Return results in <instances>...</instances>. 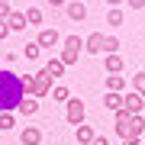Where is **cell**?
<instances>
[{"label": "cell", "mask_w": 145, "mask_h": 145, "mask_svg": "<svg viewBox=\"0 0 145 145\" xmlns=\"http://www.w3.org/2000/svg\"><path fill=\"white\" fill-rule=\"evenodd\" d=\"M26 26H42V10L39 7H29L26 10Z\"/></svg>", "instance_id": "19"}, {"label": "cell", "mask_w": 145, "mask_h": 145, "mask_svg": "<svg viewBox=\"0 0 145 145\" xmlns=\"http://www.w3.org/2000/svg\"><path fill=\"white\" fill-rule=\"evenodd\" d=\"M48 3H52V7H65L68 0H48Z\"/></svg>", "instance_id": "32"}, {"label": "cell", "mask_w": 145, "mask_h": 145, "mask_svg": "<svg viewBox=\"0 0 145 145\" xmlns=\"http://www.w3.org/2000/svg\"><path fill=\"white\" fill-rule=\"evenodd\" d=\"M48 93H52V78H48V74H45V68H42V71L32 74V93H29V97L42 100V97H48Z\"/></svg>", "instance_id": "2"}, {"label": "cell", "mask_w": 145, "mask_h": 145, "mask_svg": "<svg viewBox=\"0 0 145 145\" xmlns=\"http://www.w3.org/2000/svg\"><path fill=\"white\" fill-rule=\"evenodd\" d=\"M7 36H10V26H7V23H0V42H3Z\"/></svg>", "instance_id": "29"}, {"label": "cell", "mask_w": 145, "mask_h": 145, "mask_svg": "<svg viewBox=\"0 0 145 145\" xmlns=\"http://www.w3.org/2000/svg\"><path fill=\"white\" fill-rule=\"evenodd\" d=\"M142 132H145V119H142V116H132L129 126H126V135H123V139H142Z\"/></svg>", "instance_id": "9"}, {"label": "cell", "mask_w": 145, "mask_h": 145, "mask_svg": "<svg viewBox=\"0 0 145 145\" xmlns=\"http://www.w3.org/2000/svg\"><path fill=\"white\" fill-rule=\"evenodd\" d=\"M123 145H139V139H123Z\"/></svg>", "instance_id": "33"}, {"label": "cell", "mask_w": 145, "mask_h": 145, "mask_svg": "<svg viewBox=\"0 0 145 145\" xmlns=\"http://www.w3.org/2000/svg\"><path fill=\"white\" fill-rule=\"evenodd\" d=\"M90 145H110V142H106V135H97V139H93Z\"/></svg>", "instance_id": "30"}, {"label": "cell", "mask_w": 145, "mask_h": 145, "mask_svg": "<svg viewBox=\"0 0 145 145\" xmlns=\"http://www.w3.org/2000/svg\"><path fill=\"white\" fill-rule=\"evenodd\" d=\"M45 74H48V78H61V74H65L61 58H48V61H45Z\"/></svg>", "instance_id": "14"}, {"label": "cell", "mask_w": 145, "mask_h": 145, "mask_svg": "<svg viewBox=\"0 0 145 145\" xmlns=\"http://www.w3.org/2000/svg\"><path fill=\"white\" fill-rule=\"evenodd\" d=\"M103 55H119V39L116 36H103Z\"/></svg>", "instance_id": "18"}, {"label": "cell", "mask_w": 145, "mask_h": 145, "mask_svg": "<svg viewBox=\"0 0 145 145\" xmlns=\"http://www.w3.org/2000/svg\"><path fill=\"white\" fill-rule=\"evenodd\" d=\"M20 142H23V145H39V142H42V129H39V126H23Z\"/></svg>", "instance_id": "8"}, {"label": "cell", "mask_w": 145, "mask_h": 145, "mask_svg": "<svg viewBox=\"0 0 145 145\" xmlns=\"http://www.w3.org/2000/svg\"><path fill=\"white\" fill-rule=\"evenodd\" d=\"M16 113H20V116H36L39 113V100L36 97H23L20 106H16Z\"/></svg>", "instance_id": "10"}, {"label": "cell", "mask_w": 145, "mask_h": 145, "mask_svg": "<svg viewBox=\"0 0 145 145\" xmlns=\"http://www.w3.org/2000/svg\"><path fill=\"white\" fill-rule=\"evenodd\" d=\"M13 10H10V3H3V0H0V23H7V16H10Z\"/></svg>", "instance_id": "27"}, {"label": "cell", "mask_w": 145, "mask_h": 145, "mask_svg": "<svg viewBox=\"0 0 145 145\" xmlns=\"http://www.w3.org/2000/svg\"><path fill=\"white\" fill-rule=\"evenodd\" d=\"M78 55H81L78 48H61V55H58V58H61V65L68 68V65H74V61H78Z\"/></svg>", "instance_id": "20"}, {"label": "cell", "mask_w": 145, "mask_h": 145, "mask_svg": "<svg viewBox=\"0 0 145 145\" xmlns=\"http://www.w3.org/2000/svg\"><path fill=\"white\" fill-rule=\"evenodd\" d=\"M20 84H23V93H32V74H20Z\"/></svg>", "instance_id": "26"}, {"label": "cell", "mask_w": 145, "mask_h": 145, "mask_svg": "<svg viewBox=\"0 0 145 145\" xmlns=\"http://www.w3.org/2000/svg\"><path fill=\"white\" fill-rule=\"evenodd\" d=\"M123 90H126L123 74H106V93H123Z\"/></svg>", "instance_id": "11"}, {"label": "cell", "mask_w": 145, "mask_h": 145, "mask_svg": "<svg viewBox=\"0 0 145 145\" xmlns=\"http://www.w3.org/2000/svg\"><path fill=\"white\" fill-rule=\"evenodd\" d=\"M65 13H68V20H74V23H84V20H87V7H84L81 0H68V3H65Z\"/></svg>", "instance_id": "4"}, {"label": "cell", "mask_w": 145, "mask_h": 145, "mask_svg": "<svg viewBox=\"0 0 145 145\" xmlns=\"http://www.w3.org/2000/svg\"><path fill=\"white\" fill-rule=\"evenodd\" d=\"M3 3H10V0H3Z\"/></svg>", "instance_id": "34"}, {"label": "cell", "mask_w": 145, "mask_h": 145, "mask_svg": "<svg viewBox=\"0 0 145 145\" xmlns=\"http://www.w3.org/2000/svg\"><path fill=\"white\" fill-rule=\"evenodd\" d=\"M61 45H65V48H78V52H84V39H81V36H65Z\"/></svg>", "instance_id": "21"}, {"label": "cell", "mask_w": 145, "mask_h": 145, "mask_svg": "<svg viewBox=\"0 0 145 145\" xmlns=\"http://www.w3.org/2000/svg\"><path fill=\"white\" fill-rule=\"evenodd\" d=\"M68 123L71 126H84V113H87V106H84V100H78V97H71L68 100Z\"/></svg>", "instance_id": "3"}, {"label": "cell", "mask_w": 145, "mask_h": 145, "mask_svg": "<svg viewBox=\"0 0 145 145\" xmlns=\"http://www.w3.org/2000/svg\"><path fill=\"white\" fill-rule=\"evenodd\" d=\"M126 3H129V10H142V7H145V0H126Z\"/></svg>", "instance_id": "28"}, {"label": "cell", "mask_w": 145, "mask_h": 145, "mask_svg": "<svg viewBox=\"0 0 145 145\" xmlns=\"http://www.w3.org/2000/svg\"><path fill=\"white\" fill-rule=\"evenodd\" d=\"M110 3V10H113V7H119V3H126V0H106Z\"/></svg>", "instance_id": "31"}, {"label": "cell", "mask_w": 145, "mask_h": 145, "mask_svg": "<svg viewBox=\"0 0 145 145\" xmlns=\"http://www.w3.org/2000/svg\"><path fill=\"white\" fill-rule=\"evenodd\" d=\"M132 90L145 100V71H142V74H132Z\"/></svg>", "instance_id": "22"}, {"label": "cell", "mask_w": 145, "mask_h": 145, "mask_svg": "<svg viewBox=\"0 0 145 145\" xmlns=\"http://www.w3.org/2000/svg\"><path fill=\"white\" fill-rule=\"evenodd\" d=\"M142 106H145V100L139 97V93H126V97H123V110H126V113H129V116H139L142 113Z\"/></svg>", "instance_id": "5"}, {"label": "cell", "mask_w": 145, "mask_h": 145, "mask_svg": "<svg viewBox=\"0 0 145 145\" xmlns=\"http://www.w3.org/2000/svg\"><path fill=\"white\" fill-rule=\"evenodd\" d=\"M103 68H106V74H119V71H123V58H119V55H103Z\"/></svg>", "instance_id": "13"}, {"label": "cell", "mask_w": 145, "mask_h": 145, "mask_svg": "<svg viewBox=\"0 0 145 145\" xmlns=\"http://www.w3.org/2000/svg\"><path fill=\"white\" fill-rule=\"evenodd\" d=\"M23 97H26V93H23L20 74H13L10 68H3V71H0V113H13Z\"/></svg>", "instance_id": "1"}, {"label": "cell", "mask_w": 145, "mask_h": 145, "mask_svg": "<svg viewBox=\"0 0 145 145\" xmlns=\"http://www.w3.org/2000/svg\"><path fill=\"white\" fill-rule=\"evenodd\" d=\"M52 100H58V103H68V100H71V90H68L65 84H55V87H52Z\"/></svg>", "instance_id": "17"}, {"label": "cell", "mask_w": 145, "mask_h": 145, "mask_svg": "<svg viewBox=\"0 0 145 145\" xmlns=\"http://www.w3.org/2000/svg\"><path fill=\"white\" fill-rule=\"evenodd\" d=\"M84 52H90V55H103V32H90V36L84 39Z\"/></svg>", "instance_id": "7"}, {"label": "cell", "mask_w": 145, "mask_h": 145, "mask_svg": "<svg viewBox=\"0 0 145 145\" xmlns=\"http://www.w3.org/2000/svg\"><path fill=\"white\" fill-rule=\"evenodd\" d=\"M7 26H10V32H20V29H26V13L13 10L10 16H7Z\"/></svg>", "instance_id": "12"}, {"label": "cell", "mask_w": 145, "mask_h": 145, "mask_svg": "<svg viewBox=\"0 0 145 145\" xmlns=\"http://www.w3.org/2000/svg\"><path fill=\"white\" fill-rule=\"evenodd\" d=\"M58 42H61V32L58 29H42L39 39H36V45L39 48H52V45H58Z\"/></svg>", "instance_id": "6"}, {"label": "cell", "mask_w": 145, "mask_h": 145, "mask_svg": "<svg viewBox=\"0 0 145 145\" xmlns=\"http://www.w3.org/2000/svg\"><path fill=\"white\" fill-rule=\"evenodd\" d=\"M16 126V116L13 113H0V129H13Z\"/></svg>", "instance_id": "25"}, {"label": "cell", "mask_w": 145, "mask_h": 145, "mask_svg": "<svg viewBox=\"0 0 145 145\" xmlns=\"http://www.w3.org/2000/svg\"><path fill=\"white\" fill-rule=\"evenodd\" d=\"M103 106L113 110V113H119V110H123V93H106V97H103Z\"/></svg>", "instance_id": "16"}, {"label": "cell", "mask_w": 145, "mask_h": 145, "mask_svg": "<svg viewBox=\"0 0 145 145\" xmlns=\"http://www.w3.org/2000/svg\"><path fill=\"white\" fill-rule=\"evenodd\" d=\"M123 20H126V16H123V10H119V7H113V10L106 13V23H110V26H123Z\"/></svg>", "instance_id": "23"}, {"label": "cell", "mask_w": 145, "mask_h": 145, "mask_svg": "<svg viewBox=\"0 0 145 145\" xmlns=\"http://www.w3.org/2000/svg\"><path fill=\"white\" fill-rule=\"evenodd\" d=\"M74 135H78V142H81V145H90L93 139H97L93 126H78V132H74Z\"/></svg>", "instance_id": "15"}, {"label": "cell", "mask_w": 145, "mask_h": 145, "mask_svg": "<svg viewBox=\"0 0 145 145\" xmlns=\"http://www.w3.org/2000/svg\"><path fill=\"white\" fill-rule=\"evenodd\" d=\"M23 55H26L29 61H36V58H39V45H36V42H26V45H23Z\"/></svg>", "instance_id": "24"}]
</instances>
